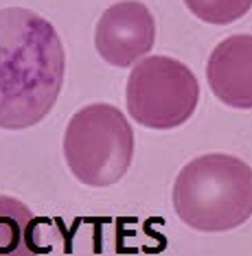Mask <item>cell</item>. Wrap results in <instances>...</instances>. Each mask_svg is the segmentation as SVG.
I'll list each match as a JSON object with an SVG mask.
<instances>
[{
	"mask_svg": "<svg viewBox=\"0 0 252 256\" xmlns=\"http://www.w3.org/2000/svg\"><path fill=\"white\" fill-rule=\"evenodd\" d=\"M38 219L22 202L0 195V256H40Z\"/></svg>",
	"mask_w": 252,
	"mask_h": 256,
	"instance_id": "52a82bcc",
	"label": "cell"
},
{
	"mask_svg": "<svg viewBox=\"0 0 252 256\" xmlns=\"http://www.w3.org/2000/svg\"><path fill=\"white\" fill-rule=\"evenodd\" d=\"M156 42V20L138 0H123L103 11L97 22L95 46L108 64L127 68L147 55Z\"/></svg>",
	"mask_w": 252,
	"mask_h": 256,
	"instance_id": "5b68a950",
	"label": "cell"
},
{
	"mask_svg": "<svg viewBox=\"0 0 252 256\" xmlns=\"http://www.w3.org/2000/svg\"><path fill=\"white\" fill-rule=\"evenodd\" d=\"M213 94L235 110H252V36H230L206 62Z\"/></svg>",
	"mask_w": 252,
	"mask_h": 256,
	"instance_id": "8992f818",
	"label": "cell"
},
{
	"mask_svg": "<svg viewBox=\"0 0 252 256\" xmlns=\"http://www.w3.org/2000/svg\"><path fill=\"white\" fill-rule=\"evenodd\" d=\"M175 214L200 232H226L252 217V168L228 154L193 158L173 184Z\"/></svg>",
	"mask_w": 252,
	"mask_h": 256,
	"instance_id": "7a4b0ae2",
	"label": "cell"
},
{
	"mask_svg": "<svg viewBox=\"0 0 252 256\" xmlns=\"http://www.w3.org/2000/svg\"><path fill=\"white\" fill-rule=\"evenodd\" d=\"M64 72L55 26L35 11L0 9V130L38 125L57 103Z\"/></svg>",
	"mask_w": 252,
	"mask_h": 256,
	"instance_id": "6da1fadb",
	"label": "cell"
},
{
	"mask_svg": "<svg viewBox=\"0 0 252 256\" xmlns=\"http://www.w3.org/2000/svg\"><path fill=\"white\" fill-rule=\"evenodd\" d=\"M127 112L149 130L186 123L200 101V84L189 66L165 55L140 60L127 79Z\"/></svg>",
	"mask_w": 252,
	"mask_h": 256,
	"instance_id": "277c9868",
	"label": "cell"
},
{
	"mask_svg": "<svg viewBox=\"0 0 252 256\" xmlns=\"http://www.w3.org/2000/svg\"><path fill=\"white\" fill-rule=\"evenodd\" d=\"M184 4L202 22L224 26L243 18L252 7V0H184Z\"/></svg>",
	"mask_w": 252,
	"mask_h": 256,
	"instance_id": "ba28073f",
	"label": "cell"
},
{
	"mask_svg": "<svg viewBox=\"0 0 252 256\" xmlns=\"http://www.w3.org/2000/svg\"><path fill=\"white\" fill-rule=\"evenodd\" d=\"M134 130L119 108L92 103L70 118L64 158L73 176L88 186L116 184L132 164Z\"/></svg>",
	"mask_w": 252,
	"mask_h": 256,
	"instance_id": "3957f363",
	"label": "cell"
}]
</instances>
